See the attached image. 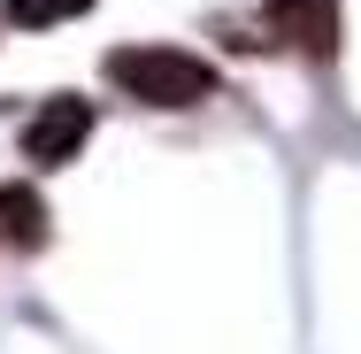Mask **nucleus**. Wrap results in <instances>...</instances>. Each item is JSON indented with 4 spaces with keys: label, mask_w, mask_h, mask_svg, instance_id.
Here are the masks:
<instances>
[{
    "label": "nucleus",
    "mask_w": 361,
    "mask_h": 354,
    "mask_svg": "<svg viewBox=\"0 0 361 354\" xmlns=\"http://www.w3.org/2000/svg\"><path fill=\"white\" fill-rule=\"evenodd\" d=\"M108 85L146 100V108H200V100H216V62L192 54V47L146 39V47H116L108 54Z\"/></svg>",
    "instance_id": "obj_1"
},
{
    "label": "nucleus",
    "mask_w": 361,
    "mask_h": 354,
    "mask_svg": "<svg viewBox=\"0 0 361 354\" xmlns=\"http://www.w3.org/2000/svg\"><path fill=\"white\" fill-rule=\"evenodd\" d=\"M262 16H269V31L285 39L292 54H307V62L338 54V0H269Z\"/></svg>",
    "instance_id": "obj_3"
},
{
    "label": "nucleus",
    "mask_w": 361,
    "mask_h": 354,
    "mask_svg": "<svg viewBox=\"0 0 361 354\" xmlns=\"http://www.w3.org/2000/svg\"><path fill=\"white\" fill-rule=\"evenodd\" d=\"M0 247H16V254L47 247V201L31 185H16V177H0Z\"/></svg>",
    "instance_id": "obj_4"
},
{
    "label": "nucleus",
    "mask_w": 361,
    "mask_h": 354,
    "mask_svg": "<svg viewBox=\"0 0 361 354\" xmlns=\"http://www.w3.org/2000/svg\"><path fill=\"white\" fill-rule=\"evenodd\" d=\"M92 139V100H77V93H54V100H39V116L23 124V154L39 162V170H62L77 162Z\"/></svg>",
    "instance_id": "obj_2"
},
{
    "label": "nucleus",
    "mask_w": 361,
    "mask_h": 354,
    "mask_svg": "<svg viewBox=\"0 0 361 354\" xmlns=\"http://www.w3.org/2000/svg\"><path fill=\"white\" fill-rule=\"evenodd\" d=\"M92 0H8V23L16 31H47V23H70V16H85Z\"/></svg>",
    "instance_id": "obj_5"
}]
</instances>
